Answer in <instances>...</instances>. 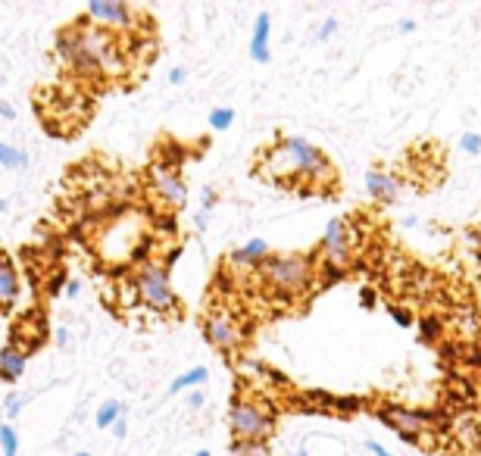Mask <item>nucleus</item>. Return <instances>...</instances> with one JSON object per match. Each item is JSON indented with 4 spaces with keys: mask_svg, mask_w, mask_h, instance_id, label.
Instances as JSON below:
<instances>
[{
    "mask_svg": "<svg viewBox=\"0 0 481 456\" xmlns=\"http://www.w3.org/2000/svg\"><path fill=\"white\" fill-rule=\"evenodd\" d=\"M150 187H153L156 200L166 203L169 210H181L187 203V187H185V178L175 166L169 162H160V166L150 169Z\"/></svg>",
    "mask_w": 481,
    "mask_h": 456,
    "instance_id": "nucleus-7",
    "label": "nucleus"
},
{
    "mask_svg": "<svg viewBox=\"0 0 481 456\" xmlns=\"http://www.w3.org/2000/svg\"><path fill=\"white\" fill-rule=\"evenodd\" d=\"M85 16L91 19V22L110 25V28H131V22H135L131 6L122 3V0H87Z\"/></svg>",
    "mask_w": 481,
    "mask_h": 456,
    "instance_id": "nucleus-10",
    "label": "nucleus"
},
{
    "mask_svg": "<svg viewBox=\"0 0 481 456\" xmlns=\"http://www.w3.org/2000/svg\"><path fill=\"white\" fill-rule=\"evenodd\" d=\"M194 456H212V453H210V450H197V453H194Z\"/></svg>",
    "mask_w": 481,
    "mask_h": 456,
    "instance_id": "nucleus-40",
    "label": "nucleus"
},
{
    "mask_svg": "<svg viewBox=\"0 0 481 456\" xmlns=\"http://www.w3.org/2000/svg\"><path fill=\"white\" fill-rule=\"evenodd\" d=\"M228 428L231 441H256L266 444L275 431V416L269 406L256 403V400H231L228 406Z\"/></svg>",
    "mask_w": 481,
    "mask_h": 456,
    "instance_id": "nucleus-5",
    "label": "nucleus"
},
{
    "mask_svg": "<svg viewBox=\"0 0 481 456\" xmlns=\"http://www.w3.org/2000/svg\"><path fill=\"white\" fill-rule=\"evenodd\" d=\"M56 53L62 66H69L78 75H103L119 78L125 72V56L119 50V41L103 28H94L85 22H72V28L60 31L56 37Z\"/></svg>",
    "mask_w": 481,
    "mask_h": 456,
    "instance_id": "nucleus-1",
    "label": "nucleus"
},
{
    "mask_svg": "<svg viewBox=\"0 0 481 456\" xmlns=\"http://www.w3.org/2000/svg\"><path fill=\"white\" fill-rule=\"evenodd\" d=\"M387 316H391L400 328H410V325H412V312L403 310V306H387Z\"/></svg>",
    "mask_w": 481,
    "mask_h": 456,
    "instance_id": "nucleus-26",
    "label": "nucleus"
},
{
    "mask_svg": "<svg viewBox=\"0 0 481 456\" xmlns=\"http://www.w3.org/2000/svg\"><path fill=\"white\" fill-rule=\"evenodd\" d=\"M0 166L3 169H25L28 166V156H25L22 150H16L12 144L0 141Z\"/></svg>",
    "mask_w": 481,
    "mask_h": 456,
    "instance_id": "nucleus-20",
    "label": "nucleus"
},
{
    "mask_svg": "<svg viewBox=\"0 0 481 456\" xmlns=\"http://www.w3.org/2000/svg\"><path fill=\"white\" fill-rule=\"evenodd\" d=\"M450 325L462 341H478L481 337V316L472 303H456L450 312Z\"/></svg>",
    "mask_w": 481,
    "mask_h": 456,
    "instance_id": "nucleus-12",
    "label": "nucleus"
},
{
    "mask_svg": "<svg viewBox=\"0 0 481 456\" xmlns=\"http://www.w3.org/2000/svg\"><path fill=\"white\" fill-rule=\"evenodd\" d=\"M269 256H272V253H269V244L262 241V237H253V241L241 244L237 250H231L228 262H231V266H237V269H260Z\"/></svg>",
    "mask_w": 481,
    "mask_h": 456,
    "instance_id": "nucleus-13",
    "label": "nucleus"
},
{
    "mask_svg": "<svg viewBox=\"0 0 481 456\" xmlns=\"http://www.w3.org/2000/svg\"><path fill=\"white\" fill-rule=\"evenodd\" d=\"M231 122H235V110H231V106H216V110L210 112V128L225 131V128H231Z\"/></svg>",
    "mask_w": 481,
    "mask_h": 456,
    "instance_id": "nucleus-23",
    "label": "nucleus"
},
{
    "mask_svg": "<svg viewBox=\"0 0 481 456\" xmlns=\"http://www.w3.org/2000/svg\"><path fill=\"white\" fill-rule=\"evenodd\" d=\"M269 35H272V19L262 10L253 22V35H250V56H253V62H269Z\"/></svg>",
    "mask_w": 481,
    "mask_h": 456,
    "instance_id": "nucleus-16",
    "label": "nucleus"
},
{
    "mask_svg": "<svg viewBox=\"0 0 481 456\" xmlns=\"http://www.w3.org/2000/svg\"><path fill=\"white\" fill-rule=\"evenodd\" d=\"M135 294L147 310L156 312H172L178 310V297L172 291V281H169V269L156 260H144L135 269Z\"/></svg>",
    "mask_w": 481,
    "mask_h": 456,
    "instance_id": "nucleus-4",
    "label": "nucleus"
},
{
    "mask_svg": "<svg viewBox=\"0 0 481 456\" xmlns=\"http://www.w3.org/2000/svg\"><path fill=\"white\" fill-rule=\"evenodd\" d=\"M75 456H91V453H85V450H81V453H75Z\"/></svg>",
    "mask_w": 481,
    "mask_h": 456,
    "instance_id": "nucleus-42",
    "label": "nucleus"
},
{
    "mask_svg": "<svg viewBox=\"0 0 481 456\" xmlns=\"http://www.w3.org/2000/svg\"><path fill=\"white\" fill-rule=\"evenodd\" d=\"M366 447H369V450H372V456H394V453H387V450H385V447H381V444H378V441H366Z\"/></svg>",
    "mask_w": 481,
    "mask_h": 456,
    "instance_id": "nucleus-36",
    "label": "nucleus"
},
{
    "mask_svg": "<svg viewBox=\"0 0 481 456\" xmlns=\"http://www.w3.org/2000/svg\"><path fill=\"white\" fill-rule=\"evenodd\" d=\"M19 269L6 253H0V306H12L19 300Z\"/></svg>",
    "mask_w": 481,
    "mask_h": 456,
    "instance_id": "nucleus-15",
    "label": "nucleus"
},
{
    "mask_svg": "<svg viewBox=\"0 0 481 456\" xmlns=\"http://www.w3.org/2000/svg\"><path fill=\"white\" fill-rule=\"evenodd\" d=\"M203 400H206V394L197 387V391H191V394H187V400H185V403L191 406V409H200V406H203Z\"/></svg>",
    "mask_w": 481,
    "mask_h": 456,
    "instance_id": "nucleus-30",
    "label": "nucleus"
},
{
    "mask_svg": "<svg viewBox=\"0 0 481 456\" xmlns=\"http://www.w3.org/2000/svg\"><path fill=\"white\" fill-rule=\"evenodd\" d=\"M125 431H128V428H125V419H116V422H112V434L125 437Z\"/></svg>",
    "mask_w": 481,
    "mask_h": 456,
    "instance_id": "nucleus-38",
    "label": "nucleus"
},
{
    "mask_svg": "<svg viewBox=\"0 0 481 456\" xmlns=\"http://www.w3.org/2000/svg\"><path fill=\"white\" fill-rule=\"evenodd\" d=\"M272 169L275 175H300V178H331V162L319 147H312L306 137H285L272 150Z\"/></svg>",
    "mask_w": 481,
    "mask_h": 456,
    "instance_id": "nucleus-3",
    "label": "nucleus"
},
{
    "mask_svg": "<svg viewBox=\"0 0 481 456\" xmlns=\"http://www.w3.org/2000/svg\"><path fill=\"white\" fill-rule=\"evenodd\" d=\"M416 335H419V341H422V344H434V341H441V335H444V322H441V316H434V312L422 316V319L416 322Z\"/></svg>",
    "mask_w": 481,
    "mask_h": 456,
    "instance_id": "nucleus-19",
    "label": "nucleus"
},
{
    "mask_svg": "<svg viewBox=\"0 0 481 456\" xmlns=\"http://www.w3.org/2000/svg\"><path fill=\"white\" fill-rule=\"evenodd\" d=\"M366 194L378 203H394L400 197V181L397 175L381 172V169H369L366 172Z\"/></svg>",
    "mask_w": 481,
    "mask_h": 456,
    "instance_id": "nucleus-11",
    "label": "nucleus"
},
{
    "mask_svg": "<svg viewBox=\"0 0 481 456\" xmlns=\"http://www.w3.org/2000/svg\"><path fill=\"white\" fill-rule=\"evenodd\" d=\"M450 431H453L456 441H459L466 450L481 447V419L475 416V412H459V416L450 422Z\"/></svg>",
    "mask_w": 481,
    "mask_h": 456,
    "instance_id": "nucleus-14",
    "label": "nucleus"
},
{
    "mask_svg": "<svg viewBox=\"0 0 481 456\" xmlns=\"http://www.w3.org/2000/svg\"><path fill=\"white\" fill-rule=\"evenodd\" d=\"M206 378H210V369H206V366H194V369H187L185 375H178V378H172V385H169V394L197 391L200 385H206Z\"/></svg>",
    "mask_w": 481,
    "mask_h": 456,
    "instance_id": "nucleus-18",
    "label": "nucleus"
},
{
    "mask_svg": "<svg viewBox=\"0 0 481 456\" xmlns=\"http://www.w3.org/2000/svg\"><path fill=\"white\" fill-rule=\"evenodd\" d=\"M0 116H3V119H16V110H12L6 100H0Z\"/></svg>",
    "mask_w": 481,
    "mask_h": 456,
    "instance_id": "nucleus-37",
    "label": "nucleus"
},
{
    "mask_svg": "<svg viewBox=\"0 0 481 456\" xmlns=\"http://www.w3.org/2000/svg\"><path fill=\"white\" fill-rule=\"evenodd\" d=\"M459 147L466 150L469 156H478V153H481V135H478V131H462Z\"/></svg>",
    "mask_w": 481,
    "mask_h": 456,
    "instance_id": "nucleus-25",
    "label": "nucleus"
},
{
    "mask_svg": "<svg viewBox=\"0 0 481 456\" xmlns=\"http://www.w3.org/2000/svg\"><path fill=\"white\" fill-rule=\"evenodd\" d=\"M203 335H206V341H210L216 350H222V353L237 350L241 347V341H244V331H241V325H237V319L231 316V312H225V310H216V312L206 316Z\"/></svg>",
    "mask_w": 481,
    "mask_h": 456,
    "instance_id": "nucleus-8",
    "label": "nucleus"
},
{
    "mask_svg": "<svg viewBox=\"0 0 481 456\" xmlns=\"http://www.w3.org/2000/svg\"><path fill=\"white\" fill-rule=\"evenodd\" d=\"M360 306L362 310H375V306H378V294H375V287H360Z\"/></svg>",
    "mask_w": 481,
    "mask_h": 456,
    "instance_id": "nucleus-28",
    "label": "nucleus"
},
{
    "mask_svg": "<svg viewBox=\"0 0 481 456\" xmlns=\"http://www.w3.org/2000/svg\"><path fill=\"white\" fill-rule=\"evenodd\" d=\"M19 409H22V400H19V397H6V416L16 419Z\"/></svg>",
    "mask_w": 481,
    "mask_h": 456,
    "instance_id": "nucleus-32",
    "label": "nucleus"
},
{
    "mask_svg": "<svg viewBox=\"0 0 481 456\" xmlns=\"http://www.w3.org/2000/svg\"><path fill=\"white\" fill-rule=\"evenodd\" d=\"M262 285L281 300H297L316 281V262L306 253H272L260 266Z\"/></svg>",
    "mask_w": 481,
    "mask_h": 456,
    "instance_id": "nucleus-2",
    "label": "nucleus"
},
{
    "mask_svg": "<svg viewBox=\"0 0 481 456\" xmlns=\"http://www.w3.org/2000/svg\"><path fill=\"white\" fill-rule=\"evenodd\" d=\"M212 197H216V194H212V187H203V210H200V212H206V216H210L212 203H216V200H212Z\"/></svg>",
    "mask_w": 481,
    "mask_h": 456,
    "instance_id": "nucleus-34",
    "label": "nucleus"
},
{
    "mask_svg": "<svg viewBox=\"0 0 481 456\" xmlns=\"http://www.w3.org/2000/svg\"><path fill=\"white\" fill-rule=\"evenodd\" d=\"M185 78H187V72L181 66H175L172 72H169V81H172V85H185Z\"/></svg>",
    "mask_w": 481,
    "mask_h": 456,
    "instance_id": "nucleus-33",
    "label": "nucleus"
},
{
    "mask_svg": "<svg viewBox=\"0 0 481 456\" xmlns=\"http://www.w3.org/2000/svg\"><path fill=\"white\" fill-rule=\"evenodd\" d=\"M378 416H381V422H385L387 428L397 431L403 441H419L422 428H428V425H431V416H428V412L406 409V406H381Z\"/></svg>",
    "mask_w": 481,
    "mask_h": 456,
    "instance_id": "nucleus-9",
    "label": "nucleus"
},
{
    "mask_svg": "<svg viewBox=\"0 0 481 456\" xmlns=\"http://www.w3.org/2000/svg\"><path fill=\"white\" fill-rule=\"evenodd\" d=\"M397 31H400V35H412V31H416V19H400Z\"/></svg>",
    "mask_w": 481,
    "mask_h": 456,
    "instance_id": "nucleus-35",
    "label": "nucleus"
},
{
    "mask_svg": "<svg viewBox=\"0 0 481 456\" xmlns=\"http://www.w3.org/2000/svg\"><path fill=\"white\" fill-rule=\"evenodd\" d=\"M294 456H310V453H306V450H297V453H294Z\"/></svg>",
    "mask_w": 481,
    "mask_h": 456,
    "instance_id": "nucleus-41",
    "label": "nucleus"
},
{
    "mask_svg": "<svg viewBox=\"0 0 481 456\" xmlns=\"http://www.w3.org/2000/svg\"><path fill=\"white\" fill-rule=\"evenodd\" d=\"M62 291H66V300H75V297L81 294V281H78V278L66 281V287H62Z\"/></svg>",
    "mask_w": 481,
    "mask_h": 456,
    "instance_id": "nucleus-31",
    "label": "nucleus"
},
{
    "mask_svg": "<svg viewBox=\"0 0 481 456\" xmlns=\"http://www.w3.org/2000/svg\"><path fill=\"white\" fill-rule=\"evenodd\" d=\"M0 450H3V456H16L19 437L12 431V425H0Z\"/></svg>",
    "mask_w": 481,
    "mask_h": 456,
    "instance_id": "nucleus-24",
    "label": "nucleus"
},
{
    "mask_svg": "<svg viewBox=\"0 0 481 456\" xmlns=\"http://www.w3.org/2000/svg\"><path fill=\"white\" fill-rule=\"evenodd\" d=\"M231 456H275L269 450V444H256V441H231Z\"/></svg>",
    "mask_w": 481,
    "mask_h": 456,
    "instance_id": "nucleus-22",
    "label": "nucleus"
},
{
    "mask_svg": "<svg viewBox=\"0 0 481 456\" xmlns=\"http://www.w3.org/2000/svg\"><path fill=\"white\" fill-rule=\"evenodd\" d=\"M25 372V353L19 347H3L0 350V378L16 385Z\"/></svg>",
    "mask_w": 481,
    "mask_h": 456,
    "instance_id": "nucleus-17",
    "label": "nucleus"
},
{
    "mask_svg": "<svg viewBox=\"0 0 481 456\" xmlns=\"http://www.w3.org/2000/svg\"><path fill=\"white\" fill-rule=\"evenodd\" d=\"M353 237H350V225L344 219H331L325 225L322 244H319V262H322V272L328 281L341 278V272H347L350 262H353Z\"/></svg>",
    "mask_w": 481,
    "mask_h": 456,
    "instance_id": "nucleus-6",
    "label": "nucleus"
},
{
    "mask_svg": "<svg viewBox=\"0 0 481 456\" xmlns=\"http://www.w3.org/2000/svg\"><path fill=\"white\" fill-rule=\"evenodd\" d=\"M122 419V403L119 400H106L97 409V428H112V422Z\"/></svg>",
    "mask_w": 481,
    "mask_h": 456,
    "instance_id": "nucleus-21",
    "label": "nucleus"
},
{
    "mask_svg": "<svg viewBox=\"0 0 481 456\" xmlns=\"http://www.w3.org/2000/svg\"><path fill=\"white\" fill-rule=\"evenodd\" d=\"M194 222H197V228H206V212H197V216H194Z\"/></svg>",
    "mask_w": 481,
    "mask_h": 456,
    "instance_id": "nucleus-39",
    "label": "nucleus"
},
{
    "mask_svg": "<svg viewBox=\"0 0 481 456\" xmlns=\"http://www.w3.org/2000/svg\"><path fill=\"white\" fill-rule=\"evenodd\" d=\"M62 287H66V275H62V272H53V278L47 281V294H50V297H56Z\"/></svg>",
    "mask_w": 481,
    "mask_h": 456,
    "instance_id": "nucleus-29",
    "label": "nucleus"
},
{
    "mask_svg": "<svg viewBox=\"0 0 481 456\" xmlns=\"http://www.w3.org/2000/svg\"><path fill=\"white\" fill-rule=\"evenodd\" d=\"M337 28H341V22H337L335 16H328V19H325V22H322V28L316 31V41H328V37L335 35Z\"/></svg>",
    "mask_w": 481,
    "mask_h": 456,
    "instance_id": "nucleus-27",
    "label": "nucleus"
}]
</instances>
